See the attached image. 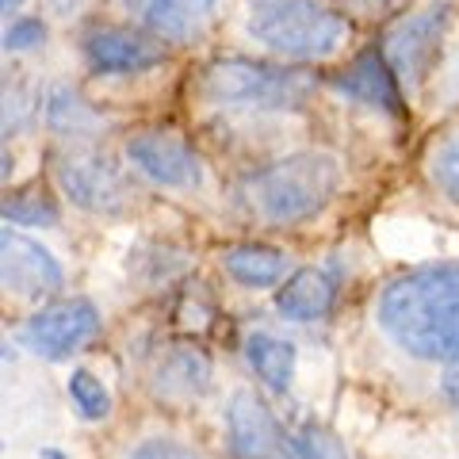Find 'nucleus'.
Instances as JSON below:
<instances>
[{
  "instance_id": "obj_1",
  "label": "nucleus",
  "mask_w": 459,
  "mask_h": 459,
  "mask_svg": "<svg viewBox=\"0 0 459 459\" xmlns=\"http://www.w3.org/2000/svg\"><path fill=\"white\" fill-rule=\"evenodd\" d=\"M379 325L418 360L459 364V264H429L386 283Z\"/></svg>"
},
{
  "instance_id": "obj_2",
  "label": "nucleus",
  "mask_w": 459,
  "mask_h": 459,
  "mask_svg": "<svg viewBox=\"0 0 459 459\" xmlns=\"http://www.w3.org/2000/svg\"><path fill=\"white\" fill-rule=\"evenodd\" d=\"M341 169L325 153H295L246 180V199L268 222H303L333 199Z\"/></svg>"
},
{
  "instance_id": "obj_3",
  "label": "nucleus",
  "mask_w": 459,
  "mask_h": 459,
  "mask_svg": "<svg viewBox=\"0 0 459 459\" xmlns=\"http://www.w3.org/2000/svg\"><path fill=\"white\" fill-rule=\"evenodd\" d=\"M249 35L261 47L314 62L329 57L344 39V20L322 0H246Z\"/></svg>"
},
{
  "instance_id": "obj_4",
  "label": "nucleus",
  "mask_w": 459,
  "mask_h": 459,
  "mask_svg": "<svg viewBox=\"0 0 459 459\" xmlns=\"http://www.w3.org/2000/svg\"><path fill=\"white\" fill-rule=\"evenodd\" d=\"M204 96L238 111H295L314 96V81L310 74H295V69L230 57V62H214L204 74Z\"/></svg>"
},
{
  "instance_id": "obj_5",
  "label": "nucleus",
  "mask_w": 459,
  "mask_h": 459,
  "mask_svg": "<svg viewBox=\"0 0 459 459\" xmlns=\"http://www.w3.org/2000/svg\"><path fill=\"white\" fill-rule=\"evenodd\" d=\"M57 184L77 207L89 211H123L126 207V177L123 169L100 150H74L57 161Z\"/></svg>"
},
{
  "instance_id": "obj_6",
  "label": "nucleus",
  "mask_w": 459,
  "mask_h": 459,
  "mask_svg": "<svg viewBox=\"0 0 459 459\" xmlns=\"http://www.w3.org/2000/svg\"><path fill=\"white\" fill-rule=\"evenodd\" d=\"M226 433L230 452L238 459H299L295 437H287L272 410L256 394L241 391L226 406Z\"/></svg>"
},
{
  "instance_id": "obj_7",
  "label": "nucleus",
  "mask_w": 459,
  "mask_h": 459,
  "mask_svg": "<svg viewBox=\"0 0 459 459\" xmlns=\"http://www.w3.org/2000/svg\"><path fill=\"white\" fill-rule=\"evenodd\" d=\"M100 329V314L89 299H65L47 310H39L23 329L27 349L47 356V360H65L81 344H89Z\"/></svg>"
},
{
  "instance_id": "obj_8",
  "label": "nucleus",
  "mask_w": 459,
  "mask_h": 459,
  "mask_svg": "<svg viewBox=\"0 0 459 459\" xmlns=\"http://www.w3.org/2000/svg\"><path fill=\"white\" fill-rule=\"evenodd\" d=\"M448 16H452V4H433L418 12V16L402 20L391 35H386V62L394 65L398 77L406 81H425V74L433 69V62L440 57V42L444 31H448Z\"/></svg>"
},
{
  "instance_id": "obj_9",
  "label": "nucleus",
  "mask_w": 459,
  "mask_h": 459,
  "mask_svg": "<svg viewBox=\"0 0 459 459\" xmlns=\"http://www.w3.org/2000/svg\"><path fill=\"white\" fill-rule=\"evenodd\" d=\"M0 256H4V291L23 295V299H39L62 287V264L54 261V253L47 246H39L35 238L20 234V230H4L0 234Z\"/></svg>"
},
{
  "instance_id": "obj_10",
  "label": "nucleus",
  "mask_w": 459,
  "mask_h": 459,
  "mask_svg": "<svg viewBox=\"0 0 459 459\" xmlns=\"http://www.w3.org/2000/svg\"><path fill=\"white\" fill-rule=\"evenodd\" d=\"M126 157H131V165L142 177L153 184H165V188H195L204 180L199 157L177 134H165V131L134 134L126 142Z\"/></svg>"
},
{
  "instance_id": "obj_11",
  "label": "nucleus",
  "mask_w": 459,
  "mask_h": 459,
  "mask_svg": "<svg viewBox=\"0 0 459 459\" xmlns=\"http://www.w3.org/2000/svg\"><path fill=\"white\" fill-rule=\"evenodd\" d=\"M84 57L96 74H138V69H153L165 57V47L138 31H123V27H104L84 39Z\"/></svg>"
},
{
  "instance_id": "obj_12",
  "label": "nucleus",
  "mask_w": 459,
  "mask_h": 459,
  "mask_svg": "<svg viewBox=\"0 0 459 459\" xmlns=\"http://www.w3.org/2000/svg\"><path fill=\"white\" fill-rule=\"evenodd\" d=\"M337 89L344 96L360 100V104L386 111V115H402V92H398V74L386 62L383 50H364L356 62L337 77Z\"/></svg>"
},
{
  "instance_id": "obj_13",
  "label": "nucleus",
  "mask_w": 459,
  "mask_h": 459,
  "mask_svg": "<svg viewBox=\"0 0 459 459\" xmlns=\"http://www.w3.org/2000/svg\"><path fill=\"white\" fill-rule=\"evenodd\" d=\"M153 383L157 391L169 398H195L211 386V360L204 349L192 344H172V349L157 360L153 368Z\"/></svg>"
},
{
  "instance_id": "obj_14",
  "label": "nucleus",
  "mask_w": 459,
  "mask_h": 459,
  "mask_svg": "<svg viewBox=\"0 0 459 459\" xmlns=\"http://www.w3.org/2000/svg\"><path fill=\"white\" fill-rule=\"evenodd\" d=\"M276 307L295 322H314L333 307V280L322 268H299L291 280L280 287Z\"/></svg>"
},
{
  "instance_id": "obj_15",
  "label": "nucleus",
  "mask_w": 459,
  "mask_h": 459,
  "mask_svg": "<svg viewBox=\"0 0 459 459\" xmlns=\"http://www.w3.org/2000/svg\"><path fill=\"white\" fill-rule=\"evenodd\" d=\"M246 360L253 368V376L276 394H283L295 379V344L276 337V333H249L246 337Z\"/></svg>"
},
{
  "instance_id": "obj_16",
  "label": "nucleus",
  "mask_w": 459,
  "mask_h": 459,
  "mask_svg": "<svg viewBox=\"0 0 459 459\" xmlns=\"http://www.w3.org/2000/svg\"><path fill=\"white\" fill-rule=\"evenodd\" d=\"M219 0H146V23L165 39H192Z\"/></svg>"
},
{
  "instance_id": "obj_17",
  "label": "nucleus",
  "mask_w": 459,
  "mask_h": 459,
  "mask_svg": "<svg viewBox=\"0 0 459 459\" xmlns=\"http://www.w3.org/2000/svg\"><path fill=\"white\" fill-rule=\"evenodd\" d=\"M226 272L234 276L238 283L246 287H272L283 280L287 272V253L272 249V246H238L222 256Z\"/></svg>"
},
{
  "instance_id": "obj_18",
  "label": "nucleus",
  "mask_w": 459,
  "mask_h": 459,
  "mask_svg": "<svg viewBox=\"0 0 459 459\" xmlns=\"http://www.w3.org/2000/svg\"><path fill=\"white\" fill-rule=\"evenodd\" d=\"M47 119L57 126V131H84V126H96V115L89 111V104L69 92V89H54L47 100Z\"/></svg>"
},
{
  "instance_id": "obj_19",
  "label": "nucleus",
  "mask_w": 459,
  "mask_h": 459,
  "mask_svg": "<svg viewBox=\"0 0 459 459\" xmlns=\"http://www.w3.org/2000/svg\"><path fill=\"white\" fill-rule=\"evenodd\" d=\"M69 398H74L81 418H89V421L108 418L111 398L104 391V383H100L96 376H89V371H74V379H69Z\"/></svg>"
},
{
  "instance_id": "obj_20",
  "label": "nucleus",
  "mask_w": 459,
  "mask_h": 459,
  "mask_svg": "<svg viewBox=\"0 0 459 459\" xmlns=\"http://www.w3.org/2000/svg\"><path fill=\"white\" fill-rule=\"evenodd\" d=\"M295 452H299V459H349L344 444L322 425L295 429Z\"/></svg>"
},
{
  "instance_id": "obj_21",
  "label": "nucleus",
  "mask_w": 459,
  "mask_h": 459,
  "mask_svg": "<svg viewBox=\"0 0 459 459\" xmlns=\"http://www.w3.org/2000/svg\"><path fill=\"white\" fill-rule=\"evenodd\" d=\"M4 219L20 226H47L57 219V211L42 195H12L4 204Z\"/></svg>"
},
{
  "instance_id": "obj_22",
  "label": "nucleus",
  "mask_w": 459,
  "mask_h": 459,
  "mask_svg": "<svg viewBox=\"0 0 459 459\" xmlns=\"http://www.w3.org/2000/svg\"><path fill=\"white\" fill-rule=\"evenodd\" d=\"M433 177H437L440 188L459 204V134L433 157Z\"/></svg>"
},
{
  "instance_id": "obj_23",
  "label": "nucleus",
  "mask_w": 459,
  "mask_h": 459,
  "mask_svg": "<svg viewBox=\"0 0 459 459\" xmlns=\"http://www.w3.org/2000/svg\"><path fill=\"white\" fill-rule=\"evenodd\" d=\"M42 39H47V23L42 20H16L4 31V47L8 50H35Z\"/></svg>"
},
{
  "instance_id": "obj_24",
  "label": "nucleus",
  "mask_w": 459,
  "mask_h": 459,
  "mask_svg": "<svg viewBox=\"0 0 459 459\" xmlns=\"http://www.w3.org/2000/svg\"><path fill=\"white\" fill-rule=\"evenodd\" d=\"M131 459H199V455L180 448V444H172V440H146L142 448L131 452Z\"/></svg>"
},
{
  "instance_id": "obj_25",
  "label": "nucleus",
  "mask_w": 459,
  "mask_h": 459,
  "mask_svg": "<svg viewBox=\"0 0 459 459\" xmlns=\"http://www.w3.org/2000/svg\"><path fill=\"white\" fill-rule=\"evenodd\" d=\"M444 386H448V398L455 402V410H459V371H452V376L444 379Z\"/></svg>"
},
{
  "instance_id": "obj_26",
  "label": "nucleus",
  "mask_w": 459,
  "mask_h": 459,
  "mask_svg": "<svg viewBox=\"0 0 459 459\" xmlns=\"http://www.w3.org/2000/svg\"><path fill=\"white\" fill-rule=\"evenodd\" d=\"M0 4H4V12H12V8H20L23 0H0Z\"/></svg>"
}]
</instances>
